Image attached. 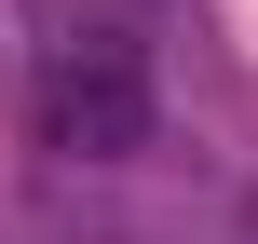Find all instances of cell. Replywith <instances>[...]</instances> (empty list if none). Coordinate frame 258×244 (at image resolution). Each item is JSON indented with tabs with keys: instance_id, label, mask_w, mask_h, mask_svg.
<instances>
[{
	"instance_id": "cell-1",
	"label": "cell",
	"mask_w": 258,
	"mask_h": 244,
	"mask_svg": "<svg viewBox=\"0 0 258 244\" xmlns=\"http://www.w3.org/2000/svg\"><path fill=\"white\" fill-rule=\"evenodd\" d=\"M27 122H41L54 163H136V149H150V54H136V27L68 14V27L41 41Z\"/></svg>"
},
{
	"instance_id": "cell-2",
	"label": "cell",
	"mask_w": 258,
	"mask_h": 244,
	"mask_svg": "<svg viewBox=\"0 0 258 244\" xmlns=\"http://www.w3.org/2000/svg\"><path fill=\"white\" fill-rule=\"evenodd\" d=\"M231 244H258V204H245V231H231Z\"/></svg>"
}]
</instances>
